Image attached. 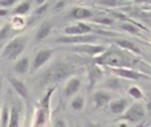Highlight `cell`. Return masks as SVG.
<instances>
[{
	"mask_svg": "<svg viewBox=\"0 0 151 127\" xmlns=\"http://www.w3.org/2000/svg\"><path fill=\"white\" fill-rule=\"evenodd\" d=\"M94 64L98 66H107L109 69H134L137 66H143L145 69H150L149 65L137 57L135 55L118 48L117 45L111 44L106 48L101 56L94 58Z\"/></svg>",
	"mask_w": 151,
	"mask_h": 127,
	"instance_id": "cell-1",
	"label": "cell"
},
{
	"mask_svg": "<svg viewBox=\"0 0 151 127\" xmlns=\"http://www.w3.org/2000/svg\"><path fill=\"white\" fill-rule=\"evenodd\" d=\"M1 89L3 86H1V82H0V111H1Z\"/></svg>",
	"mask_w": 151,
	"mask_h": 127,
	"instance_id": "cell-37",
	"label": "cell"
},
{
	"mask_svg": "<svg viewBox=\"0 0 151 127\" xmlns=\"http://www.w3.org/2000/svg\"><path fill=\"white\" fill-rule=\"evenodd\" d=\"M13 33H16L15 31L12 29V27L9 25V23H5L1 25V28H0V42L5 41V40L8 39H12Z\"/></svg>",
	"mask_w": 151,
	"mask_h": 127,
	"instance_id": "cell-24",
	"label": "cell"
},
{
	"mask_svg": "<svg viewBox=\"0 0 151 127\" xmlns=\"http://www.w3.org/2000/svg\"><path fill=\"white\" fill-rule=\"evenodd\" d=\"M21 119H23V106L20 105V102L13 101L9 109L8 127H21Z\"/></svg>",
	"mask_w": 151,
	"mask_h": 127,
	"instance_id": "cell-12",
	"label": "cell"
},
{
	"mask_svg": "<svg viewBox=\"0 0 151 127\" xmlns=\"http://www.w3.org/2000/svg\"><path fill=\"white\" fill-rule=\"evenodd\" d=\"M3 48H4V42H0V56H1V52H3Z\"/></svg>",
	"mask_w": 151,
	"mask_h": 127,
	"instance_id": "cell-38",
	"label": "cell"
},
{
	"mask_svg": "<svg viewBox=\"0 0 151 127\" xmlns=\"http://www.w3.org/2000/svg\"><path fill=\"white\" fill-rule=\"evenodd\" d=\"M9 25L12 27V29L15 32H20L25 28L27 25V20L21 16H12L11 17V21H9Z\"/></svg>",
	"mask_w": 151,
	"mask_h": 127,
	"instance_id": "cell-22",
	"label": "cell"
},
{
	"mask_svg": "<svg viewBox=\"0 0 151 127\" xmlns=\"http://www.w3.org/2000/svg\"><path fill=\"white\" fill-rule=\"evenodd\" d=\"M52 127H68V122H66L65 118L63 117H58L53 121V125Z\"/></svg>",
	"mask_w": 151,
	"mask_h": 127,
	"instance_id": "cell-31",
	"label": "cell"
},
{
	"mask_svg": "<svg viewBox=\"0 0 151 127\" xmlns=\"http://www.w3.org/2000/svg\"><path fill=\"white\" fill-rule=\"evenodd\" d=\"M111 42L114 45H117L118 48L126 50V52L133 53V55H135V56H138V55H141V53H142L141 49H139V48L135 45V42L130 41V40H126V39H121V37H118V39L113 40Z\"/></svg>",
	"mask_w": 151,
	"mask_h": 127,
	"instance_id": "cell-17",
	"label": "cell"
},
{
	"mask_svg": "<svg viewBox=\"0 0 151 127\" xmlns=\"http://www.w3.org/2000/svg\"><path fill=\"white\" fill-rule=\"evenodd\" d=\"M110 73L118 78H125V80L131 81H139V80H150L149 75L143 74V73L138 72L134 69H110Z\"/></svg>",
	"mask_w": 151,
	"mask_h": 127,
	"instance_id": "cell-10",
	"label": "cell"
},
{
	"mask_svg": "<svg viewBox=\"0 0 151 127\" xmlns=\"http://www.w3.org/2000/svg\"><path fill=\"white\" fill-rule=\"evenodd\" d=\"M113 101V94L111 91L105 90V89H99V90L94 91L93 94V103L96 109H102L105 106H109V103Z\"/></svg>",
	"mask_w": 151,
	"mask_h": 127,
	"instance_id": "cell-11",
	"label": "cell"
},
{
	"mask_svg": "<svg viewBox=\"0 0 151 127\" xmlns=\"http://www.w3.org/2000/svg\"><path fill=\"white\" fill-rule=\"evenodd\" d=\"M0 75H1V74H0Z\"/></svg>",
	"mask_w": 151,
	"mask_h": 127,
	"instance_id": "cell-42",
	"label": "cell"
},
{
	"mask_svg": "<svg viewBox=\"0 0 151 127\" xmlns=\"http://www.w3.org/2000/svg\"><path fill=\"white\" fill-rule=\"evenodd\" d=\"M32 9V1L29 0H24V1H17V4L12 8V12H13V16H21L24 17L25 15H28Z\"/></svg>",
	"mask_w": 151,
	"mask_h": 127,
	"instance_id": "cell-21",
	"label": "cell"
},
{
	"mask_svg": "<svg viewBox=\"0 0 151 127\" xmlns=\"http://www.w3.org/2000/svg\"><path fill=\"white\" fill-rule=\"evenodd\" d=\"M147 114L146 105L143 102H134L129 106V109L121 117V122L126 123H138L145 119Z\"/></svg>",
	"mask_w": 151,
	"mask_h": 127,
	"instance_id": "cell-5",
	"label": "cell"
},
{
	"mask_svg": "<svg viewBox=\"0 0 151 127\" xmlns=\"http://www.w3.org/2000/svg\"><path fill=\"white\" fill-rule=\"evenodd\" d=\"M145 126H146V123H142V125H138L137 127H145Z\"/></svg>",
	"mask_w": 151,
	"mask_h": 127,
	"instance_id": "cell-39",
	"label": "cell"
},
{
	"mask_svg": "<svg viewBox=\"0 0 151 127\" xmlns=\"http://www.w3.org/2000/svg\"><path fill=\"white\" fill-rule=\"evenodd\" d=\"M69 19H73V20H91V19L96 16V12L90 8L86 7H73L69 11Z\"/></svg>",
	"mask_w": 151,
	"mask_h": 127,
	"instance_id": "cell-13",
	"label": "cell"
},
{
	"mask_svg": "<svg viewBox=\"0 0 151 127\" xmlns=\"http://www.w3.org/2000/svg\"><path fill=\"white\" fill-rule=\"evenodd\" d=\"M29 69H31V60H29L28 56L20 57L19 60L15 61V64H13V70H15L16 74L24 75L29 72Z\"/></svg>",
	"mask_w": 151,
	"mask_h": 127,
	"instance_id": "cell-19",
	"label": "cell"
},
{
	"mask_svg": "<svg viewBox=\"0 0 151 127\" xmlns=\"http://www.w3.org/2000/svg\"><path fill=\"white\" fill-rule=\"evenodd\" d=\"M65 5H66V3L65 1H56L55 4H53V11L55 12H58V11H61V9H64L65 8Z\"/></svg>",
	"mask_w": 151,
	"mask_h": 127,
	"instance_id": "cell-32",
	"label": "cell"
},
{
	"mask_svg": "<svg viewBox=\"0 0 151 127\" xmlns=\"http://www.w3.org/2000/svg\"><path fill=\"white\" fill-rule=\"evenodd\" d=\"M98 4L99 5H106V7H117V5H119V3L118 1H99Z\"/></svg>",
	"mask_w": 151,
	"mask_h": 127,
	"instance_id": "cell-33",
	"label": "cell"
},
{
	"mask_svg": "<svg viewBox=\"0 0 151 127\" xmlns=\"http://www.w3.org/2000/svg\"><path fill=\"white\" fill-rule=\"evenodd\" d=\"M28 44V37L27 36H15L4 44L1 56L8 61H16L21 57Z\"/></svg>",
	"mask_w": 151,
	"mask_h": 127,
	"instance_id": "cell-4",
	"label": "cell"
},
{
	"mask_svg": "<svg viewBox=\"0 0 151 127\" xmlns=\"http://www.w3.org/2000/svg\"><path fill=\"white\" fill-rule=\"evenodd\" d=\"M16 4H17V0H0V8H5V9L13 8Z\"/></svg>",
	"mask_w": 151,
	"mask_h": 127,
	"instance_id": "cell-30",
	"label": "cell"
},
{
	"mask_svg": "<svg viewBox=\"0 0 151 127\" xmlns=\"http://www.w3.org/2000/svg\"><path fill=\"white\" fill-rule=\"evenodd\" d=\"M53 50L52 49H40L36 52V55L33 56V60L31 62V69L32 72H37L41 67H44L45 65L49 62V60L53 57Z\"/></svg>",
	"mask_w": 151,
	"mask_h": 127,
	"instance_id": "cell-8",
	"label": "cell"
},
{
	"mask_svg": "<svg viewBox=\"0 0 151 127\" xmlns=\"http://www.w3.org/2000/svg\"><path fill=\"white\" fill-rule=\"evenodd\" d=\"M130 106V101L127 98H117L113 99L109 103V111L114 115H122Z\"/></svg>",
	"mask_w": 151,
	"mask_h": 127,
	"instance_id": "cell-16",
	"label": "cell"
},
{
	"mask_svg": "<svg viewBox=\"0 0 151 127\" xmlns=\"http://www.w3.org/2000/svg\"><path fill=\"white\" fill-rule=\"evenodd\" d=\"M8 122H9V106L8 103H3L0 111V127H8Z\"/></svg>",
	"mask_w": 151,
	"mask_h": 127,
	"instance_id": "cell-26",
	"label": "cell"
},
{
	"mask_svg": "<svg viewBox=\"0 0 151 127\" xmlns=\"http://www.w3.org/2000/svg\"><path fill=\"white\" fill-rule=\"evenodd\" d=\"M121 29L125 31V32H129V33H131V34H137V36L141 34V29H139V27L135 25L134 23H131V21L121 24Z\"/></svg>",
	"mask_w": 151,
	"mask_h": 127,
	"instance_id": "cell-28",
	"label": "cell"
},
{
	"mask_svg": "<svg viewBox=\"0 0 151 127\" xmlns=\"http://www.w3.org/2000/svg\"><path fill=\"white\" fill-rule=\"evenodd\" d=\"M8 13H9V9H5V8H0V19H1V17H5V16H8Z\"/></svg>",
	"mask_w": 151,
	"mask_h": 127,
	"instance_id": "cell-36",
	"label": "cell"
},
{
	"mask_svg": "<svg viewBox=\"0 0 151 127\" xmlns=\"http://www.w3.org/2000/svg\"><path fill=\"white\" fill-rule=\"evenodd\" d=\"M127 94H129V95H130L133 99H135V102H142V101L145 99V93H143V90H142L141 88H138V86H131V88H129Z\"/></svg>",
	"mask_w": 151,
	"mask_h": 127,
	"instance_id": "cell-25",
	"label": "cell"
},
{
	"mask_svg": "<svg viewBox=\"0 0 151 127\" xmlns=\"http://www.w3.org/2000/svg\"><path fill=\"white\" fill-rule=\"evenodd\" d=\"M91 23H94V24H104V25H111V24L114 23V20H113L111 17H106V16H98V17H96V16H94V17L91 19Z\"/></svg>",
	"mask_w": 151,
	"mask_h": 127,
	"instance_id": "cell-29",
	"label": "cell"
},
{
	"mask_svg": "<svg viewBox=\"0 0 151 127\" xmlns=\"http://www.w3.org/2000/svg\"><path fill=\"white\" fill-rule=\"evenodd\" d=\"M101 36L98 34H78V36H60L56 39V42L60 45H69V47H73V45H83V44H94V42L99 41Z\"/></svg>",
	"mask_w": 151,
	"mask_h": 127,
	"instance_id": "cell-6",
	"label": "cell"
},
{
	"mask_svg": "<svg viewBox=\"0 0 151 127\" xmlns=\"http://www.w3.org/2000/svg\"><path fill=\"white\" fill-rule=\"evenodd\" d=\"M52 29H53V23L52 21H49V20L42 21V23L39 25L37 31H36L35 40H36V41H42V40H45L50 34Z\"/></svg>",
	"mask_w": 151,
	"mask_h": 127,
	"instance_id": "cell-18",
	"label": "cell"
},
{
	"mask_svg": "<svg viewBox=\"0 0 151 127\" xmlns=\"http://www.w3.org/2000/svg\"><path fill=\"white\" fill-rule=\"evenodd\" d=\"M70 107L73 111H82L83 109H85V97L83 95H74L73 98L70 99Z\"/></svg>",
	"mask_w": 151,
	"mask_h": 127,
	"instance_id": "cell-23",
	"label": "cell"
},
{
	"mask_svg": "<svg viewBox=\"0 0 151 127\" xmlns=\"http://www.w3.org/2000/svg\"><path fill=\"white\" fill-rule=\"evenodd\" d=\"M76 127H81V126H76Z\"/></svg>",
	"mask_w": 151,
	"mask_h": 127,
	"instance_id": "cell-41",
	"label": "cell"
},
{
	"mask_svg": "<svg viewBox=\"0 0 151 127\" xmlns=\"http://www.w3.org/2000/svg\"><path fill=\"white\" fill-rule=\"evenodd\" d=\"M7 80H8V82H9V85L12 86V89L15 90V93L17 94V95L20 97L27 105H28L29 99H31V91H29L28 86H27L23 81H20L16 77H8Z\"/></svg>",
	"mask_w": 151,
	"mask_h": 127,
	"instance_id": "cell-9",
	"label": "cell"
},
{
	"mask_svg": "<svg viewBox=\"0 0 151 127\" xmlns=\"http://www.w3.org/2000/svg\"><path fill=\"white\" fill-rule=\"evenodd\" d=\"M1 25H3V23H1V19H0V28H1Z\"/></svg>",
	"mask_w": 151,
	"mask_h": 127,
	"instance_id": "cell-40",
	"label": "cell"
},
{
	"mask_svg": "<svg viewBox=\"0 0 151 127\" xmlns=\"http://www.w3.org/2000/svg\"><path fill=\"white\" fill-rule=\"evenodd\" d=\"M78 70V66L68 61H55L40 74L39 83L40 86H56L63 81H68Z\"/></svg>",
	"mask_w": 151,
	"mask_h": 127,
	"instance_id": "cell-2",
	"label": "cell"
},
{
	"mask_svg": "<svg viewBox=\"0 0 151 127\" xmlns=\"http://www.w3.org/2000/svg\"><path fill=\"white\" fill-rule=\"evenodd\" d=\"M107 127H129V123H126V122H117V123H113V125H109Z\"/></svg>",
	"mask_w": 151,
	"mask_h": 127,
	"instance_id": "cell-34",
	"label": "cell"
},
{
	"mask_svg": "<svg viewBox=\"0 0 151 127\" xmlns=\"http://www.w3.org/2000/svg\"><path fill=\"white\" fill-rule=\"evenodd\" d=\"M106 45H99V44H83V45H73L69 47V50L74 53H80V55L90 56V57L97 58L101 56L102 53L106 50Z\"/></svg>",
	"mask_w": 151,
	"mask_h": 127,
	"instance_id": "cell-7",
	"label": "cell"
},
{
	"mask_svg": "<svg viewBox=\"0 0 151 127\" xmlns=\"http://www.w3.org/2000/svg\"><path fill=\"white\" fill-rule=\"evenodd\" d=\"M56 90V86L48 88L42 98L35 106L33 119L31 127H48L50 119V106H52V97Z\"/></svg>",
	"mask_w": 151,
	"mask_h": 127,
	"instance_id": "cell-3",
	"label": "cell"
},
{
	"mask_svg": "<svg viewBox=\"0 0 151 127\" xmlns=\"http://www.w3.org/2000/svg\"><path fill=\"white\" fill-rule=\"evenodd\" d=\"M104 78V70L98 66V65L93 64L88 69V82H89V86L88 89L91 90L99 81Z\"/></svg>",
	"mask_w": 151,
	"mask_h": 127,
	"instance_id": "cell-15",
	"label": "cell"
},
{
	"mask_svg": "<svg viewBox=\"0 0 151 127\" xmlns=\"http://www.w3.org/2000/svg\"><path fill=\"white\" fill-rule=\"evenodd\" d=\"M104 88H105V90H109V91H111V90L118 91L123 89V82L121 78L115 77V75H110V77L104 80Z\"/></svg>",
	"mask_w": 151,
	"mask_h": 127,
	"instance_id": "cell-20",
	"label": "cell"
},
{
	"mask_svg": "<svg viewBox=\"0 0 151 127\" xmlns=\"http://www.w3.org/2000/svg\"><path fill=\"white\" fill-rule=\"evenodd\" d=\"M50 1H42L41 4L37 5V8L33 11V19H40L45 15V13L49 11V7H50Z\"/></svg>",
	"mask_w": 151,
	"mask_h": 127,
	"instance_id": "cell-27",
	"label": "cell"
},
{
	"mask_svg": "<svg viewBox=\"0 0 151 127\" xmlns=\"http://www.w3.org/2000/svg\"><path fill=\"white\" fill-rule=\"evenodd\" d=\"M81 85H82V78L80 77V75H73V77H70L68 81H66L65 86H64V95L65 97H73L76 94L80 91L81 89Z\"/></svg>",
	"mask_w": 151,
	"mask_h": 127,
	"instance_id": "cell-14",
	"label": "cell"
},
{
	"mask_svg": "<svg viewBox=\"0 0 151 127\" xmlns=\"http://www.w3.org/2000/svg\"><path fill=\"white\" fill-rule=\"evenodd\" d=\"M83 127H102V126L98 125V123H96V122H91V121H89V122L85 123V126H83Z\"/></svg>",
	"mask_w": 151,
	"mask_h": 127,
	"instance_id": "cell-35",
	"label": "cell"
}]
</instances>
